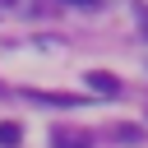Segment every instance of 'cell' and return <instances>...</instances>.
I'll list each match as a JSON object with an SVG mask.
<instances>
[{
    "label": "cell",
    "instance_id": "1",
    "mask_svg": "<svg viewBox=\"0 0 148 148\" xmlns=\"http://www.w3.org/2000/svg\"><path fill=\"white\" fill-rule=\"evenodd\" d=\"M51 148H92V134L79 125H51Z\"/></svg>",
    "mask_w": 148,
    "mask_h": 148
},
{
    "label": "cell",
    "instance_id": "2",
    "mask_svg": "<svg viewBox=\"0 0 148 148\" xmlns=\"http://www.w3.org/2000/svg\"><path fill=\"white\" fill-rule=\"evenodd\" d=\"M83 79H88V88H92V92H102V97L120 92V79H116V74H106V69H88Z\"/></svg>",
    "mask_w": 148,
    "mask_h": 148
},
{
    "label": "cell",
    "instance_id": "3",
    "mask_svg": "<svg viewBox=\"0 0 148 148\" xmlns=\"http://www.w3.org/2000/svg\"><path fill=\"white\" fill-rule=\"evenodd\" d=\"M18 139H23V130L14 120H0V148H18Z\"/></svg>",
    "mask_w": 148,
    "mask_h": 148
},
{
    "label": "cell",
    "instance_id": "4",
    "mask_svg": "<svg viewBox=\"0 0 148 148\" xmlns=\"http://www.w3.org/2000/svg\"><path fill=\"white\" fill-rule=\"evenodd\" d=\"M111 134H116L120 143H139V139H143V130H139V125H116Z\"/></svg>",
    "mask_w": 148,
    "mask_h": 148
},
{
    "label": "cell",
    "instance_id": "5",
    "mask_svg": "<svg viewBox=\"0 0 148 148\" xmlns=\"http://www.w3.org/2000/svg\"><path fill=\"white\" fill-rule=\"evenodd\" d=\"M69 5H102V0H69Z\"/></svg>",
    "mask_w": 148,
    "mask_h": 148
},
{
    "label": "cell",
    "instance_id": "6",
    "mask_svg": "<svg viewBox=\"0 0 148 148\" xmlns=\"http://www.w3.org/2000/svg\"><path fill=\"white\" fill-rule=\"evenodd\" d=\"M143 28H148V18H143Z\"/></svg>",
    "mask_w": 148,
    "mask_h": 148
}]
</instances>
